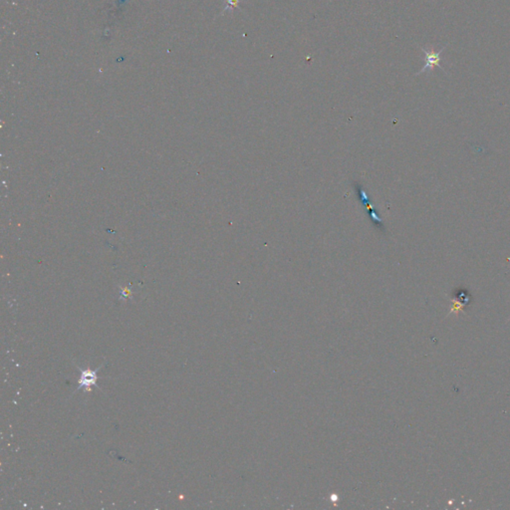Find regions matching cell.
<instances>
[{"instance_id": "obj_2", "label": "cell", "mask_w": 510, "mask_h": 510, "mask_svg": "<svg viewBox=\"0 0 510 510\" xmlns=\"http://www.w3.org/2000/svg\"><path fill=\"white\" fill-rule=\"evenodd\" d=\"M99 370V369H98ZM98 370L96 371H90V370H86V371H83L82 372V375H81V378L79 380V389L81 388H84L85 389V391H91V386H95L96 385V381H97V372Z\"/></svg>"}, {"instance_id": "obj_3", "label": "cell", "mask_w": 510, "mask_h": 510, "mask_svg": "<svg viewBox=\"0 0 510 510\" xmlns=\"http://www.w3.org/2000/svg\"><path fill=\"white\" fill-rule=\"evenodd\" d=\"M240 0H225L226 2V5L223 9V12L227 11V10H232L233 8H238V3H239Z\"/></svg>"}, {"instance_id": "obj_1", "label": "cell", "mask_w": 510, "mask_h": 510, "mask_svg": "<svg viewBox=\"0 0 510 510\" xmlns=\"http://www.w3.org/2000/svg\"><path fill=\"white\" fill-rule=\"evenodd\" d=\"M421 49L425 53V64L423 67V69L419 73L416 74L417 76L420 75V74L425 73L426 70L433 71L435 67H439L440 69H442L443 71V69L441 67L440 63L442 61V53L445 49V46L442 47L440 51H435L433 48H430L429 50H426L425 47H421Z\"/></svg>"}]
</instances>
